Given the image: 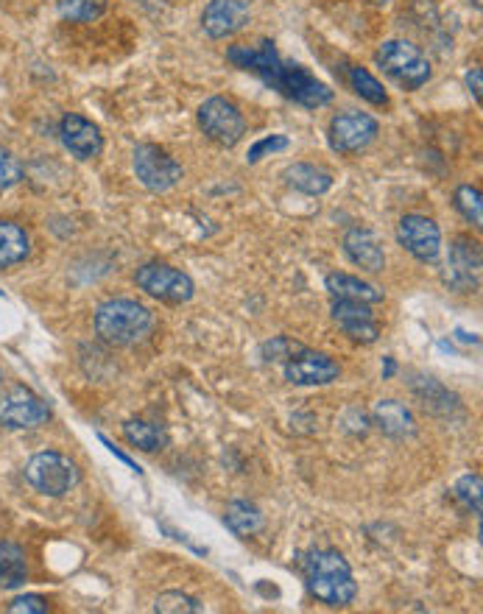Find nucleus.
Returning a JSON list of instances; mask_svg holds the SVG:
<instances>
[{
  "label": "nucleus",
  "instance_id": "nucleus-1",
  "mask_svg": "<svg viewBox=\"0 0 483 614\" xmlns=\"http://www.w3.org/2000/svg\"><path fill=\"white\" fill-rule=\"evenodd\" d=\"M305 581L316 601L344 609L358 595V581L349 561L338 550H313L305 559Z\"/></svg>",
  "mask_w": 483,
  "mask_h": 614
},
{
  "label": "nucleus",
  "instance_id": "nucleus-2",
  "mask_svg": "<svg viewBox=\"0 0 483 614\" xmlns=\"http://www.w3.org/2000/svg\"><path fill=\"white\" fill-rule=\"evenodd\" d=\"M151 327V310L135 299H109L95 310V333L112 347H129Z\"/></svg>",
  "mask_w": 483,
  "mask_h": 614
},
{
  "label": "nucleus",
  "instance_id": "nucleus-3",
  "mask_svg": "<svg viewBox=\"0 0 483 614\" xmlns=\"http://www.w3.org/2000/svg\"><path fill=\"white\" fill-rule=\"evenodd\" d=\"M377 67L389 76L397 87H403L408 93H414L419 87H425L433 76L428 56L422 54V48L408 40H389L380 45L377 51Z\"/></svg>",
  "mask_w": 483,
  "mask_h": 614
},
{
  "label": "nucleus",
  "instance_id": "nucleus-4",
  "mask_svg": "<svg viewBox=\"0 0 483 614\" xmlns=\"http://www.w3.org/2000/svg\"><path fill=\"white\" fill-rule=\"evenodd\" d=\"M26 481L45 497H65L79 486L81 472L65 453L42 450L26 464Z\"/></svg>",
  "mask_w": 483,
  "mask_h": 614
},
{
  "label": "nucleus",
  "instance_id": "nucleus-5",
  "mask_svg": "<svg viewBox=\"0 0 483 614\" xmlns=\"http://www.w3.org/2000/svg\"><path fill=\"white\" fill-rule=\"evenodd\" d=\"M269 87H274L285 98L296 101L299 107L308 109H319L333 101V90L324 81L316 79L308 67L296 65V62H285V59L277 67V73L271 76Z\"/></svg>",
  "mask_w": 483,
  "mask_h": 614
},
{
  "label": "nucleus",
  "instance_id": "nucleus-6",
  "mask_svg": "<svg viewBox=\"0 0 483 614\" xmlns=\"http://www.w3.org/2000/svg\"><path fill=\"white\" fill-rule=\"evenodd\" d=\"M199 129H202L207 140H213L215 146L232 148L238 146L241 137L246 134V121H243L241 109L235 107L232 101L221 98V95H213L199 107Z\"/></svg>",
  "mask_w": 483,
  "mask_h": 614
},
{
  "label": "nucleus",
  "instance_id": "nucleus-7",
  "mask_svg": "<svg viewBox=\"0 0 483 614\" xmlns=\"http://www.w3.org/2000/svg\"><path fill=\"white\" fill-rule=\"evenodd\" d=\"M135 282L140 291L148 296L168 302V305H182L196 294V285L185 271L168 266V263H146L135 271Z\"/></svg>",
  "mask_w": 483,
  "mask_h": 614
},
{
  "label": "nucleus",
  "instance_id": "nucleus-8",
  "mask_svg": "<svg viewBox=\"0 0 483 614\" xmlns=\"http://www.w3.org/2000/svg\"><path fill=\"white\" fill-rule=\"evenodd\" d=\"M51 419V405L26 386H14L0 394V425L12 430L40 428Z\"/></svg>",
  "mask_w": 483,
  "mask_h": 614
},
{
  "label": "nucleus",
  "instance_id": "nucleus-9",
  "mask_svg": "<svg viewBox=\"0 0 483 614\" xmlns=\"http://www.w3.org/2000/svg\"><path fill=\"white\" fill-rule=\"evenodd\" d=\"M377 132H380V126H377L372 115L352 112V109H349V112H341V115H336V118L330 121V126H327V140H330V148H333L336 154L349 157V154H358L363 148L372 146Z\"/></svg>",
  "mask_w": 483,
  "mask_h": 614
},
{
  "label": "nucleus",
  "instance_id": "nucleus-10",
  "mask_svg": "<svg viewBox=\"0 0 483 614\" xmlns=\"http://www.w3.org/2000/svg\"><path fill=\"white\" fill-rule=\"evenodd\" d=\"M135 174L140 179V185L151 190V193H165L171 187L179 185L182 179V165L160 146H143L135 148Z\"/></svg>",
  "mask_w": 483,
  "mask_h": 614
},
{
  "label": "nucleus",
  "instance_id": "nucleus-11",
  "mask_svg": "<svg viewBox=\"0 0 483 614\" xmlns=\"http://www.w3.org/2000/svg\"><path fill=\"white\" fill-rule=\"evenodd\" d=\"M397 241L419 263H436L442 254V229L428 215H403L397 224Z\"/></svg>",
  "mask_w": 483,
  "mask_h": 614
},
{
  "label": "nucleus",
  "instance_id": "nucleus-12",
  "mask_svg": "<svg viewBox=\"0 0 483 614\" xmlns=\"http://www.w3.org/2000/svg\"><path fill=\"white\" fill-rule=\"evenodd\" d=\"M285 366V380L291 386H330L341 377V366L324 352H313V349H302L296 352L291 361L282 363Z\"/></svg>",
  "mask_w": 483,
  "mask_h": 614
},
{
  "label": "nucleus",
  "instance_id": "nucleus-13",
  "mask_svg": "<svg viewBox=\"0 0 483 614\" xmlns=\"http://www.w3.org/2000/svg\"><path fill=\"white\" fill-rule=\"evenodd\" d=\"M249 17V0H210L202 12V28L210 40H227L249 23Z\"/></svg>",
  "mask_w": 483,
  "mask_h": 614
},
{
  "label": "nucleus",
  "instance_id": "nucleus-14",
  "mask_svg": "<svg viewBox=\"0 0 483 614\" xmlns=\"http://www.w3.org/2000/svg\"><path fill=\"white\" fill-rule=\"evenodd\" d=\"M59 140L81 162L95 160L104 151V134H101V129L93 121H87L84 115H76V112H70V115L62 118V123H59Z\"/></svg>",
  "mask_w": 483,
  "mask_h": 614
},
{
  "label": "nucleus",
  "instance_id": "nucleus-15",
  "mask_svg": "<svg viewBox=\"0 0 483 614\" xmlns=\"http://www.w3.org/2000/svg\"><path fill=\"white\" fill-rule=\"evenodd\" d=\"M447 282L456 291H475L481 285V246L467 235H461L450 246V260H447Z\"/></svg>",
  "mask_w": 483,
  "mask_h": 614
},
{
  "label": "nucleus",
  "instance_id": "nucleus-16",
  "mask_svg": "<svg viewBox=\"0 0 483 614\" xmlns=\"http://www.w3.org/2000/svg\"><path fill=\"white\" fill-rule=\"evenodd\" d=\"M333 321L344 330L347 338L358 341V344H375L380 338V324H377L375 313L366 302L336 299L333 302Z\"/></svg>",
  "mask_w": 483,
  "mask_h": 614
},
{
  "label": "nucleus",
  "instance_id": "nucleus-17",
  "mask_svg": "<svg viewBox=\"0 0 483 614\" xmlns=\"http://www.w3.org/2000/svg\"><path fill=\"white\" fill-rule=\"evenodd\" d=\"M344 252L347 257L361 268V271H369V274H380L386 268V252L377 241V235L372 229L352 227L347 229L344 235Z\"/></svg>",
  "mask_w": 483,
  "mask_h": 614
},
{
  "label": "nucleus",
  "instance_id": "nucleus-18",
  "mask_svg": "<svg viewBox=\"0 0 483 614\" xmlns=\"http://www.w3.org/2000/svg\"><path fill=\"white\" fill-rule=\"evenodd\" d=\"M372 425L389 439H411L416 433V419L411 408L397 400H380L372 411Z\"/></svg>",
  "mask_w": 483,
  "mask_h": 614
},
{
  "label": "nucleus",
  "instance_id": "nucleus-19",
  "mask_svg": "<svg viewBox=\"0 0 483 614\" xmlns=\"http://www.w3.org/2000/svg\"><path fill=\"white\" fill-rule=\"evenodd\" d=\"M324 288L330 291L333 299H349V302H366V305H375V302L383 299V291H377L372 282H363L361 277L341 274V271L327 274Z\"/></svg>",
  "mask_w": 483,
  "mask_h": 614
},
{
  "label": "nucleus",
  "instance_id": "nucleus-20",
  "mask_svg": "<svg viewBox=\"0 0 483 614\" xmlns=\"http://www.w3.org/2000/svg\"><path fill=\"white\" fill-rule=\"evenodd\" d=\"M31 252V238L20 224L0 221V271L23 263Z\"/></svg>",
  "mask_w": 483,
  "mask_h": 614
},
{
  "label": "nucleus",
  "instance_id": "nucleus-21",
  "mask_svg": "<svg viewBox=\"0 0 483 614\" xmlns=\"http://www.w3.org/2000/svg\"><path fill=\"white\" fill-rule=\"evenodd\" d=\"M285 182L305 193V196H324L330 187H333V176L327 174L324 168H316V165H308V162H296L285 171Z\"/></svg>",
  "mask_w": 483,
  "mask_h": 614
},
{
  "label": "nucleus",
  "instance_id": "nucleus-22",
  "mask_svg": "<svg viewBox=\"0 0 483 614\" xmlns=\"http://www.w3.org/2000/svg\"><path fill=\"white\" fill-rule=\"evenodd\" d=\"M123 439L143 453H157V450H165L168 433L146 419H129V422H123Z\"/></svg>",
  "mask_w": 483,
  "mask_h": 614
},
{
  "label": "nucleus",
  "instance_id": "nucleus-23",
  "mask_svg": "<svg viewBox=\"0 0 483 614\" xmlns=\"http://www.w3.org/2000/svg\"><path fill=\"white\" fill-rule=\"evenodd\" d=\"M263 522H266L263 511L249 500H232L227 511H224V525L238 536H252L257 531H263Z\"/></svg>",
  "mask_w": 483,
  "mask_h": 614
},
{
  "label": "nucleus",
  "instance_id": "nucleus-24",
  "mask_svg": "<svg viewBox=\"0 0 483 614\" xmlns=\"http://www.w3.org/2000/svg\"><path fill=\"white\" fill-rule=\"evenodd\" d=\"M28 581L26 553L14 542H0V587L17 589Z\"/></svg>",
  "mask_w": 483,
  "mask_h": 614
},
{
  "label": "nucleus",
  "instance_id": "nucleus-25",
  "mask_svg": "<svg viewBox=\"0 0 483 614\" xmlns=\"http://www.w3.org/2000/svg\"><path fill=\"white\" fill-rule=\"evenodd\" d=\"M414 394L422 400V405L433 414H453L458 408V397L450 394L442 383H436L433 377H419L414 383Z\"/></svg>",
  "mask_w": 483,
  "mask_h": 614
},
{
  "label": "nucleus",
  "instance_id": "nucleus-26",
  "mask_svg": "<svg viewBox=\"0 0 483 614\" xmlns=\"http://www.w3.org/2000/svg\"><path fill=\"white\" fill-rule=\"evenodd\" d=\"M344 76H347L349 90L355 95H361L363 101H369V104H375V107H389V93L383 90V84H380L366 67L349 65Z\"/></svg>",
  "mask_w": 483,
  "mask_h": 614
},
{
  "label": "nucleus",
  "instance_id": "nucleus-27",
  "mask_svg": "<svg viewBox=\"0 0 483 614\" xmlns=\"http://www.w3.org/2000/svg\"><path fill=\"white\" fill-rule=\"evenodd\" d=\"M56 9L68 23H93L107 12V0H56Z\"/></svg>",
  "mask_w": 483,
  "mask_h": 614
},
{
  "label": "nucleus",
  "instance_id": "nucleus-28",
  "mask_svg": "<svg viewBox=\"0 0 483 614\" xmlns=\"http://www.w3.org/2000/svg\"><path fill=\"white\" fill-rule=\"evenodd\" d=\"M453 204L456 210L464 215V221H470L472 227L481 229L483 227V196L478 187L472 185H461L453 196Z\"/></svg>",
  "mask_w": 483,
  "mask_h": 614
},
{
  "label": "nucleus",
  "instance_id": "nucleus-29",
  "mask_svg": "<svg viewBox=\"0 0 483 614\" xmlns=\"http://www.w3.org/2000/svg\"><path fill=\"white\" fill-rule=\"evenodd\" d=\"M154 612L162 614H202L204 603L190 598L185 592H162L154 601Z\"/></svg>",
  "mask_w": 483,
  "mask_h": 614
},
{
  "label": "nucleus",
  "instance_id": "nucleus-30",
  "mask_svg": "<svg viewBox=\"0 0 483 614\" xmlns=\"http://www.w3.org/2000/svg\"><path fill=\"white\" fill-rule=\"evenodd\" d=\"M302 344L299 341H294V338H288V335H277V338H271V341H266L263 347H260V358L266 363H285L294 358L296 352H302Z\"/></svg>",
  "mask_w": 483,
  "mask_h": 614
},
{
  "label": "nucleus",
  "instance_id": "nucleus-31",
  "mask_svg": "<svg viewBox=\"0 0 483 614\" xmlns=\"http://www.w3.org/2000/svg\"><path fill=\"white\" fill-rule=\"evenodd\" d=\"M453 492H456V497L464 503V506L470 508L472 514H481V497H483L481 475H464V478H458Z\"/></svg>",
  "mask_w": 483,
  "mask_h": 614
},
{
  "label": "nucleus",
  "instance_id": "nucleus-32",
  "mask_svg": "<svg viewBox=\"0 0 483 614\" xmlns=\"http://www.w3.org/2000/svg\"><path fill=\"white\" fill-rule=\"evenodd\" d=\"M20 179H23V165H20V160L14 157L12 151L0 148V193L17 185Z\"/></svg>",
  "mask_w": 483,
  "mask_h": 614
},
{
  "label": "nucleus",
  "instance_id": "nucleus-33",
  "mask_svg": "<svg viewBox=\"0 0 483 614\" xmlns=\"http://www.w3.org/2000/svg\"><path fill=\"white\" fill-rule=\"evenodd\" d=\"M282 148H288V137H282V134H271V137H263L260 143H255V146L249 148V154H246V162L249 165H255V162H260L266 154H274V151H282Z\"/></svg>",
  "mask_w": 483,
  "mask_h": 614
},
{
  "label": "nucleus",
  "instance_id": "nucleus-34",
  "mask_svg": "<svg viewBox=\"0 0 483 614\" xmlns=\"http://www.w3.org/2000/svg\"><path fill=\"white\" fill-rule=\"evenodd\" d=\"M6 612H12V614H45V612H48V603H45V598H40V595H23V598H14V601L6 606Z\"/></svg>",
  "mask_w": 483,
  "mask_h": 614
},
{
  "label": "nucleus",
  "instance_id": "nucleus-35",
  "mask_svg": "<svg viewBox=\"0 0 483 614\" xmlns=\"http://www.w3.org/2000/svg\"><path fill=\"white\" fill-rule=\"evenodd\" d=\"M467 87H470L472 98H475V104L481 107V90H483V76H481V67H472V70H467Z\"/></svg>",
  "mask_w": 483,
  "mask_h": 614
},
{
  "label": "nucleus",
  "instance_id": "nucleus-36",
  "mask_svg": "<svg viewBox=\"0 0 483 614\" xmlns=\"http://www.w3.org/2000/svg\"><path fill=\"white\" fill-rule=\"evenodd\" d=\"M98 439H101V444H104V447H107L109 453L115 455V458H118V461H123V464H126V467H129V469H135L137 475H140V472H143V469L137 467L135 461H132V458H129V455L123 453V450H118V447H115V444H112V441H109L107 436H98Z\"/></svg>",
  "mask_w": 483,
  "mask_h": 614
},
{
  "label": "nucleus",
  "instance_id": "nucleus-37",
  "mask_svg": "<svg viewBox=\"0 0 483 614\" xmlns=\"http://www.w3.org/2000/svg\"><path fill=\"white\" fill-rule=\"evenodd\" d=\"M394 374H397V363H394L391 355H386V358H383V380H391Z\"/></svg>",
  "mask_w": 483,
  "mask_h": 614
}]
</instances>
